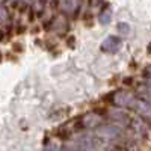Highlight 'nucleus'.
<instances>
[{
  "mask_svg": "<svg viewBox=\"0 0 151 151\" xmlns=\"http://www.w3.org/2000/svg\"><path fill=\"white\" fill-rule=\"evenodd\" d=\"M134 101H136V97L129 91H118V92H113L112 95V103L118 107H133Z\"/></svg>",
  "mask_w": 151,
  "mask_h": 151,
  "instance_id": "obj_1",
  "label": "nucleus"
},
{
  "mask_svg": "<svg viewBox=\"0 0 151 151\" xmlns=\"http://www.w3.org/2000/svg\"><path fill=\"white\" fill-rule=\"evenodd\" d=\"M122 45V41L119 36H115V35H110L107 38L101 41L100 44V50H101L103 53H116L119 52V48Z\"/></svg>",
  "mask_w": 151,
  "mask_h": 151,
  "instance_id": "obj_2",
  "label": "nucleus"
},
{
  "mask_svg": "<svg viewBox=\"0 0 151 151\" xmlns=\"http://www.w3.org/2000/svg\"><path fill=\"white\" fill-rule=\"evenodd\" d=\"M97 136L103 139H119L122 136V129L119 125H103L97 129Z\"/></svg>",
  "mask_w": 151,
  "mask_h": 151,
  "instance_id": "obj_3",
  "label": "nucleus"
},
{
  "mask_svg": "<svg viewBox=\"0 0 151 151\" xmlns=\"http://www.w3.org/2000/svg\"><path fill=\"white\" fill-rule=\"evenodd\" d=\"M109 116L112 121H115L118 125H129L132 118L127 112H125L124 109H119V107H112L109 110Z\"/></svg>",
  "mask_w": 151,
  "mask_h": 151,
  "instance_id": "obj_4",
  "label": "nucleus"
},
{
  "mask_svg": "<svg viewBox=\"0 0 151 151\" xmlns=\"http://www.w3.org/2000/svg\"><path fill=\"white\" fill-rule=\"evenodd\" d=\"M103 122V118L97 115V113H86L82 118V127L86 130H92V129H98Z\"/></svg>",
  "mask_w": 151,
  "mask_h": 151,
  "instance_id": "obj_5",
  "label": "nucleus"
},
{
  "mask_svg": "<svg viewBox=\"0 0 151 151\" xmlns=\"http://www.w3.org/2000/svg\"><path fill=\"white\" fill-rule=\"evenodd\" d=\"M130 129L137 134V136H147V133H148V127H147V124L144 122V119L142 118H132V121H130Z\"/></svg>",
  "mask_w": 151,
  "mask_h": 151,
  "instance_id": "obj_6",
  "label": "nucleus"
},
{
  "mask_svg": "<svg viewBox=\"0 0 151 151\" xmlns=\"http://www.w3.org/2000/svg\"><path fill=\"white\" fill-rule=\"evenodd\" d=\"M133 109L136 110V113H139L141 116H150L151 118V103L145 101V100H136Z\"/></svg>",
  "mask_w": 151,
  "mask_h": 151,
  "instance_id": "obj_7",
  "label": "nucleus"
},
{
  "mask_svg": "<svg viewBox=\"0 0 151 151\" xmlns=\"http://www.w3.org/2000/svg\"><path fill=\"white\" fill-rule=\"evenodd\" d=\"M98 20H100V23H101V24H109L112 21V9H109V8L104 9L101 14H100Z\"/></svg>",
  "mask_w": 151,
  "mask_h": 151,
  "instance_id": "obj_8",
  "label": "nucleus"
},
{
  "mask_svg": "<svg viewBox=\"0 0 151 151\" xmlns=\"http://www.w3.org/2000/svg\"><path fill=\"white\" fill-rule=\"evenodd\" d=\"M116 30L119 32V35H121V36H127V35L130 33V24H129V23L121 21V23H118V24H116Z\"/></svg>",
  "mask_w": 151,
  "mask_h": 151,
  "instance_id": "obj_9",
  "label": "nucleus"
},
{
  "mask_svg": "<svg viewBox=\"0 0 151 151\" xmlns=\"http://www.w3.org/2000/svg\"><path fill=\"white\" fill-rule=\"evenodd\" d=\"M62 9L65 12H71L73 11V0H64L62 2Z\"/></svg>",
  "mask_w": 151,
  "mask_h": 151,
  "instance_id": "obj_10",
  "label": "nucleus"
},
{
  "mask_svg": "<svg viewBox=\"0 0 151 151\" xmlns=\"http://www.w3.org/2000/svg\"><path fill=\"white\" fill-rule=\"evenodd\" d=\"M44 151H59V147H58L55 142H50V144H47V145H45Z\"/></svg>",
  "mask_w": 151,
  "mask_h": 151,
  "instance_id": "obj_11",
  "label": "nucleus"
}]
</instances>
